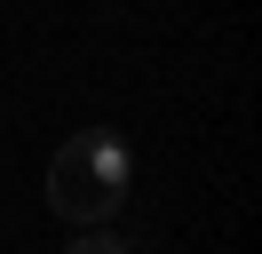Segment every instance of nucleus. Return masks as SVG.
I'll list each match as a JSON object with an SVG mask.
<instances>
[{
  "label": "nucleus",
  "instance_id": "f257e3e1",
  "mask_svg": "<svg viewBox=\"0 0 262 254\" xmlns=\"http://www.w3.org/2000/svg\"><path fill=\"white\" fill-rule=\"evenodd\" d=\"M48 206L64 222H80V230H96V222H112L119 215V199H103V183L88 175V159H80V135L64 143V151L48 159Z\"/></svg>",
  "mask_w": 262,
  "mask_h": 254
},
{
  "label": "nucleus",
  "instance_id": "f03ea898",
  "mask_svg": "<svg viewBox=\"0 0 262 254\" xmlns=\"http://www.w3.org/2000/svg\"><path fill=\"white\" fill-rule=\"evenodd\" d=\"M80 159H88V175L103 183V199H119V206L135 199V151H127V135L88 127V135H80Z\"/></svg>",
  "mask_w": 262,
  "mask_h": 254
},
{
  "label": "nucleus",
  "instance_id": "7ed1b4c3",
  "mask_svg": "<svg viewBox=\"0 0 262 254\" xmlns=\"http://www.w3.org/2000/svg\"><path fill=\"white\" fill-rule=\"evenodd\" d=\"M72 254H135V246L112 230V222H96V230H80V238H72Z\"/></svg>",
  "mask_w": 262,
  "mask_h": 254
}]
</instances>
